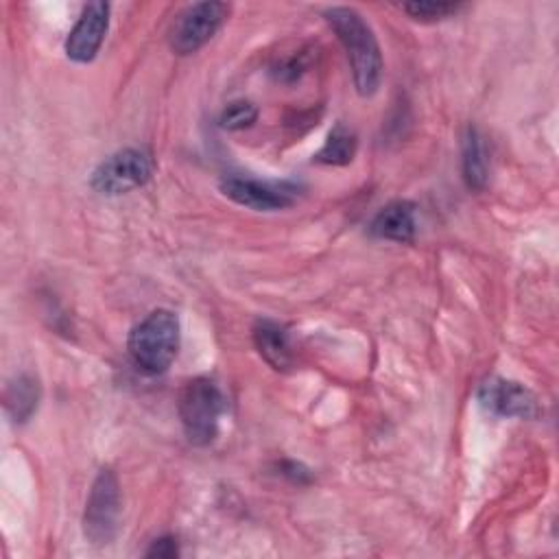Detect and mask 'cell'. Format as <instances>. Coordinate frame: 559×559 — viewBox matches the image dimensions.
<instances>
[{
  "instance_id": "7",
  "label": "cell",
  "mask_w": 559,
  "mask_h": 559,
  "mask_svg": "<svg viewBox=\"0 0 559 559\" xmlns=\"http://www.w3.org/2000/svg\"><path fill=\"white\" fill-rule=\"evenodd\" d=\"M221 190L227 199L238 205L258 210V212H275L293 205L295 188L288 183L260 181L242 175H227L221 179Z\"/></svg>"
},
{
  "instance_id": "10",
  "label": "cell",
  "mask_w": 559,
  "mask_h": 559,
  "mask_svg": "<svg viewBox=\"0 0 559 559\" xmlns=\"http://www.w3.org/2000/svg\"><path fill=\"white\" fill-rule=\"evenodd\" d=\"M371 234L382 240L411 242L415 236V207L408 201L384 205L371 221Z\"/></svg>"
},
{
  "instance_id": "9",
  "label": "cell",
  "mask_w": 559,
  "mask_h": 559,
  "mask_svg": "<svg viewBox=\"0 0 559 559\" xmlns=\"http://www.w3.org/2000/svg\"><path fill=\"white\" fill-rule=\"evenodd\" d=\"M109 26V4L92 2L83 9L66 39V55L76 63H90L105 39Z\"/></svg>"
},
{
  "instance_id": "11",
  "label": "cell",
  "mask_w": 559,
  "mask_h": 559,
  "mask_svg": "<svg viewBox=\"0 0 559 559\" xmlns=\"http://www.w3.org/2000/svg\"><path fill=\"white\" fill-rule=\"evenodd\" d=\"M253 343L260 352V356L277 371H284L293 365V349L288 341V332L284 325L271 321V319H260L253 325Z\"/></svg>"
},
{
  "instance_id": "6",
  "label": "cell",
  "mask_w": 559,
  "mask_h": 559,
  "mask_svg": "<svg viewBox=\"0 0 559 559\" xmlns=\"http://www.w3.org/2000/svg\"><path fill=\"white\" fill-rule=\"evenodd\" d=\"M229 13L225 2H197L181 11L170 28V48L177 55L197 52L221 28Z\"/></svg>"
},
{
  "instance_id": "5",
  "label": "cell",
  "mask_w": 559,
  "mask_h": 559,
  "mask_svg": "<svg viewBox=\"0 0 559 559\" xmlns=\"http://www.w3.org/2000/svg\"><path fill=\"white\" fill-rule=\"evenodd\" d=\"M153 159L142 148H122L103 159L92 173V188L100 194H124L151 179Z\"/></svg>"
},
{
  "instance_id": "16",
  "label": "cell",
  "mask_w": 559,
  "mask_h": 559,
  "mask_svg": "<svg viewBox=\"0 0 559 559\" xmlns=\"http://www.w3.org/2000/svg\"><path fill=\"white\" fill-rule=\"evenodd\" d=\"M255 118H258L255 105H251L249 100H234L223 109L221 127L229 129V131H240V129L251 127L255 122Z\"/></svg>"
},
{
  "instance_id": "17",
  "label": "cell",
  "mask_w": 559,
  "mask_h": 559,
  "mask_svg": "<svg viewBox=\"0 0 559 559\" xmlns=\"http://www.w3.org/2000/svg\"><path fill=\"white\" fill-rule=\"evenodd\" d=\"M179 550H177V544L173 537H159L153 542V546L146 550V557H164V559H170V557H177Z\"/></svg>"
},
{
  "instance_id": "15",
  "label": "cell",
  "mask_w": 559,
  "mask_h": 559,
  "mask_svg": "<svg viewBox=\"0 0 559 559\" xmlns=\"http://www.w3.org/2000/svg\"><path fill=\"white\" fill-rule=\"evenodd\" d=\"M463 9L461 2H432V0H419V2H406L402 4V11L408 13L413 20L419 22H439L456 15Z\"/></svg>"
},
{
  "instance_id": "12",
  "label": "cell",
  "mask_w": 559,
  "mask_h": 559,
  "mask_svg": "<svg viewBox=\"0 0 559 559\" xmlns=\"http://www.w3.org/2000/svg\"><path fill=\"white\" fill-rule=\"evenodd\" d=\"M39 382L31 373L15 376L4 389V406L13 421L24 424L37 411L39 404Z\"/></svg>"
},
{
  "instance_id": "8",
  "label": "cell",
  "mask_w": 559,
  "mask_h": 559,
  "mask_svg": "<svg viewBox=\"0 0 559 559\" xmlns=\"http://www.w3.org/2000/svg\"><path fill=\"white\" fill-rule=\"evenodd\" d=\"M478 402L485 411L500 417L533 419L539 415V402L533 391L520 382L504 378H489L478 389Z\"/></svg>"
},
{
  "instance_id": "13",
  "label": "cell",
  "mask_w": 559,
  "mask_h": 559,
  "mask_svg": "<svg viewBox=\"0 0 559 559\" xmlns=\"http://www.w3.org/2000/svg\"><path fill=\"white\" fill-rule=\"evenodd\" d=\"M463 179L469 190H483L487 183V155L485 144L476 127H467L463 135Z\"/></svg>"
},
{
  "instance_id": "2",
  "label": "cell",
  "mask_w": 559,
  "mask_h": 559,
  "mask_svg": "<svg viewBox=\"0 0 559 559\" xmlns=\"http://www.w3.org/2000/svg\"><path fill=\"white\" fill-rule=\"evenodd\" d=\"M181 328L175 312L157 308L129 332L127 347L133 362L146 373H164L179 352Z\"/></svg>"
},
{
  "instance_id": "14",
  "label": "cell",
  "mask_w": 559,
  "mask_h": 559,
  "mask_svg": "<svg viewBox=\"0 0 559 559\" xmlns=\"http://www.w3.org/2000/svg\"><path fill=\"white\" fill-rule=\"evenodd\" d=\"M354 153H356V135L338 124L328 135L323 148L317 153L314 159L321 164H330V166H343L354 159Z\"/></svg>"
},
{
  "instance_id": "1",
  "label": "cell",
  "mask_w": 559,
  "mask_h": 559,
  "mask_svg": "<svg viewBox=\"0 0 559 559\" xmlns=\"http://www.w3.org/2000/svg\"><path fill=\"white\" fill-rule=\"evenodd\" d=\"M323 15L347 52L356 92L360 96L376 94L382 79V55L371 26L352 7H332Z\"/></svg>"
},
{
  "instance_id": "4",
  "label": "cell",
  "mask_w": 559,
  "mask_h": 559,
  "mask_svg": "<svg viewBox=\"0 0 559 559\" xmlns=\"http://www.w3.org/2000/svg\"><path fill=\"white\" fill-rule=\"evenodd\" d=\"M120 518V485L111 469H100L92 483L85 513L83 533L94 546L109 544L118 533Z\"/></svg>"
},
{
  "instance_id": "3",
  "label": "cell",
  "mask_w": 559,
  "mask_h": 559,
  "mask_svg": "<svg viewBox=\"0 0 559 559\" xmlns=\"http://www.w3.org/2000/svg\"><path fill=\"white\" fill-rule=\"evenodd\" d=\"M179 419L190 443L207 445L218 432L225 413V395L210 378L190 380L179 393Z\"/></svg>"
}]
</instances>
